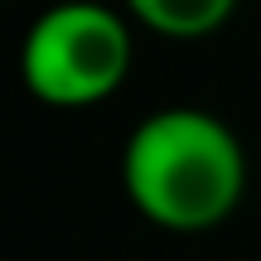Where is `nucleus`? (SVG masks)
Segmentation results:
<instances>
[{
	"instance_id": "obj_1",
	"label": "nucleus",
	"mask_w": 261,
	"mask_h": 261,
	"mask_svg": "<svg viewBox=\"0 0 261 261\" xmlns=\"http://www.w3.org/2000/svg\"><path fill=\"white\" fill-rule=\"evenodd\" d=\"M121 179L140 218L169 232L218 227L247 189V155L232 126L198 107H165L126 140Z\"/></svg>"
},
{
	"instance_id": "obj_3",
	"label": "nucleus",
	"mask_w": 261,
	"mask_h": 261,
	"mask_svg": "<svg viewBox=\"0 0 261 261\" xmlns=\"http://www.w3.org/2000/svg\"><path fill=\"white\" fill-rule=\"evenodd\" d=\"M126 10L165 39H203L227 24L237 0H126Z\"/></svg>"
},
{
	"instance_id": "obj_2",
	"label": "nucleus",
	"mask_w": 261,
	"mask_h": 261,
	"mask_svg": "<svg viewBox=\"0 0 261 261\" xmlns=\"http://www.w3.org/2000/svg\"><path fill=\"white\" fill-rule=\"evenodd\" d=\"M130 29L97 0H63L29 24L19 48L24 87L48 107H92L126 83Z\"/></svg>"
}]
</instances>
